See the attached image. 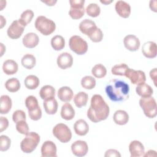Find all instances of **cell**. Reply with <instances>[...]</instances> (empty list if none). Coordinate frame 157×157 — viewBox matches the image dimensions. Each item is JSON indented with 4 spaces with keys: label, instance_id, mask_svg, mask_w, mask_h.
I'll list each match as a JSON object with an SVG mask.
<instances>
[{
    "label": "cell",
    "instance_id": "1",
    "mask_svg": "<svg viewBox=\"0 0 157 157\" xmlns=\"http://www.w3.org/2000/svg\"><path fill=\"white\" fill-rule=\"evenodd\" d=\"M109 107L100 94L91 97V105L87 111V117L93 123H98L107 119L109 115Z\"/></svg>",
    "mask_w": 157,
    "mask_h": 157
},
{
    "label": "cell",
    "instance_id": "2",
    "mask_svg": "<svg viewBox=\"0 0 157 157\" xmlns=\"http://www.w3.org/2000/svg\"><path fill=\"white\" fill-rule=\"evenodd\" d=\"M105 91L109 98L113 102H122L129 98V85L119 79L110 80L105 86Z\"/></svg>",
    "mask_w": 157,
    "mask_h": 157
},
{
    "label": "cell",
    "instance_id": "3",
    "mask_svg": "<svg viewBox=\"0 0 157 157\" xmlns=\"http://www.w3.org/2000/svg\"><path fill=\"white\" fill-rule=\"evenodd\" d=\"M34 25L36 29L44 36L50 35L56 29L55 23L42 15L37 17Z\"/></svg>",
    "mask_w": 157,
    "mask_h": 157
},
{
    "label": "cell",
    "instance_id": "4",
    "mask_svg": "<svg viewBox=\"0 0 157 157\" xmlns=\"http://www.w3.org/2000/svg\"><path fill=\"white\" fill-rule=\"evenodd\" d=\"M40 142L39 135L35 132H29L20 143V148L25 153H32Z\"/></svg>",
    "mask_w": 157,
    "mask_h": 157
},
{
    "label": "cell",
    "instance_id": "5",
    "mask_svg": "<svg viewBox=\"0 0 157 157\" xmlns=\"http://www.w3.org/2000/svg\"><path fill=\"white\" fill-rule=\"evenodd\" d=\"M139 105L146 117L153 118L157 114V107L155 99L151 97L142 98L139 100Z\"/></svg>",
    "mask_w": 157,
    "mask_h": 157
},
{
    "label": "cell",
    "instance_id": "6",
    "mask_svg": "<svg viewBox=\"0 0 157 157\" xmlns=\"http://www.w3.org/2000/svg\"><path fill=\"white\" fill-rule=\"evenodd\" d=\"M70 49L78 55L85 54L88 50V44L79 36H72L69 41Z\"/></svg>",
    "mask_w": 157,
    "mask_h": 157
},
{
    "label": "cell",
    "instance_id": "7",
    "mask_svg": "<svg viewBox=\"0 0 157 157\" xmlns=\"http://www.w3.org/2000/svg\"><path fill=\"white\" fill-rule=\"evenodd\" d=\"M53 136L62 143L69 142L72 138V132L69 127L64 123H58L53 128Z\"/></svg>",
    "mask_w": 157,
    "mask_h": 157
},
{
    "label": "cell",
    "instance_id": "8",
    "mask_svg": "<svg viewBox=\"0 0 157 157\" xmlns=\"http://www.w3.org/2000/svg\"><path fill=\"white\" fill-rule=\"evenodd\" d=\"M85 0H70L69 3L71 8L69 11V15L74 20L81 18L85 14L84 4Z\"/></svg>",
    "mask_w": 157,
    "mask_h": 157
},
{
    "label": "cell",
    "instance_id": "9",
    "mask_svg": "<svg viewBox=\"0 0 157 157\" xmlns=\"http://www.w3.org/2000/svg\"><path fill=\"white\" fill-rule=\"evenodd\" d=\"M124 76L129 78L132 84L137 85L145 83L146 81L145 72L140 70L136 71L133 69L128 68L126 71Z\"/></svg>",
    "mask_w": 157,
    "mask_h": 157
},
{
    "label": "cell",
    "instance_id": "10",
    "mask_svg": "<svg viewBox=\"0 0 157 157\" xmlns=\"http://www.w3.org/2000/svg\"><path fill=\"white\" fill-rule=\"evenodd\" d=\"M25 26H23L18 20L13 21L7 29V36L12 39H18L24 31Z\"/></svg>",
    "mask_w": 157,
    "mask_h": 157
},
{
    "label": "cell",
    "instance_id": "11",
    "mask_svg": "<svg viewBox=\"0 0 157 157\" xmlns=\"http://www.w3.org/2000/svg\"><path fill=\"white\" fill-rule=\"evenodd\" d=\"M71 151L76 156H83L86 155L88 151L87 143L83 140H77L72 144Z\"/></svg>",
    "mask_w": 157,
    "mask_h": 157
},
{
    "label": "cell",
    "instance_id": "12",
    "mask_svg": "<svg viewBox=\"0 0 157 157\" xmlns=\"http://www.w3.org/2000/svg\"><path fill=\"white\" fill-rule=\"evenodd\" d=\"M123 44L125 48L131 52L137 51L140 45L139 38L132 34L126 36L123 39Z\"/></svg>",
    "mask_w": 157,
    "mask_h": 157
},
{
    "label": "cell",
    "instance_id": "13",
    "mask_svg": "<svg viewBox=\"0 0 157 157\" xmlns=\"http://www.w3.org/2000/svg\"><path fill=\"white\" fill-rule=\"evenodd\" d=\"M41 155L43 157H56V146L50 140L45 141L41 147Z\"/></svg>",
    "mask_w": 157,
    "mask_h": 157
},
{
    "label": "cell",
    "instance_id": "14",
    "mask_svg": "<svg viewBox=\"0 0 157 157\" xmlns=\"http://www.w3.org/2000/svg\"><path fill=\"white\" fill-rule=\"evenodd\" d=\"M142 52L144 56L147 58H154L157 54L156 44L153 41L145 42L142 47Z\"/></svg>",
    "mask_w": 157,
    "mask_h": 157
},
{
    "label": "cell",
    "instance_id": "15",
    "mask_svg": "<svg viewBox=\"0 0 157 157\" xmlns=\"http://www.w3.org/2000/svg\"><path fill=\"white\" fill-rule=\"evenodd\" d=\"M57 65L62 69H66L71 67L73 64V58L72 55L67 52L61 53L57 58Z\"/></svg>",
    "mask_w": 157,
    "mask_h": 157
},
{
    "label": "cell",
    "instance_id": "16",
    "mask_svg": "<svg viewBox=\"0 0 157 157\" xmlns=\"http://www.w3.org/2000/svg\"><path fill=\"white\" fill-rule=\"evenodd\" d=\"M115 8L118 15L122 18H127L131 14L130 5L124 1H117Z\"/></svg>",
    "mask_w": 157,
    "mask_h": 157
},
{
    "label": "cell",
    "instance_id": "17",
    "mask_svg": "<svg viewBox=\"0 0 157 157\" xmlns=\"http://www.w3.org/2000/svg\"><path fill=\"white\" fill-rule=\"evenodd\" d=\"M129 150L131 157H140L144 156L145 148L144 145L139 140L132 141L129 145Z\"/></svg>",
    "mask_w": 157,
    "mask_h": 157
},
{
    "label": "cell",
    "instance_id": "18",
    "mask_svg": "<svg viewBox=\"0 0 157 157\" xmlns=\"http://www.w3.org/2000/svg\"><path fill=\"white\" fill-rule=\"evenodd\" d=\"M22 42L25 47L28 48H33L38 45L39 38L36 33H28L25 35Z\"/></svg>",
    "mask_w": 157,
    "mask_h": 157
},
{
    "label": "cell",
    "instance_id": "19",
    "mask_svg": "<svg viewBox=\"0 0 157 157\" xmlns=\"http://www.w3.org/2000/svg\"><path fill=\"white\" fill-rule=\"evenodd\" d=\"M75 132L80 136H85L89 131V126L86 121L83 119L77 120L74 124Z\"/></svg>",
    "mask_w": 157,
    "mask_h": 157
},
{
    "label": "cell",
    "instance_id": "20",
    "mask_svg": "<svg viewBox=\"0 0 157 157\" xmlns=\"http://www.w3.org/2000/svg\"><path fill=\"white\" fill-rule=\"evenodd\" d=\"M74 96L72 89L69 86H62L58 91V97L63 102H69Z\"/></svg>",
    "mask_w": 157,
    "mask_h": 157
},
{
    "label": "cell",
    "instance_id": "21",
    "mask_svg": "<svg viewBox=\"0 0 157 157\" xmlns=\"http://www.w3.org/2000/svg\"><path fill=\"white\" fill-rule=\"evenodd\" d=\"M136 93L142 98H147L151 96L153 93L152 88L148 84L142 83L137 85L136 88Z\"/></svg>",
    "mask_w": 157,
    "mask_h": 157
},
{
    "label": "cell",
    "instance_id": "22",
    "mask_svg": "<svg viewBox=\"0 0 157 157\" xmlns=\"http://www.w3.org/2000/svg\"><path fill=\"white\" fill-rule=\"evenodd\" d=\"M18 66L16 61L12 59L6 60L2 65L3 72L7 75H13L18 71Z\"/></svg>",
    "mask_w": 157,
    "mask_h": 157
},
{
    "label": "cell",
    "instance_id": "23",
    "mask_svg": "<svg viewBox=\"0 0 157 157\" xmlns=\"http://www.w3.org/2000/svg\"><path fill=\"white\" fill-rule=\"evenodd\" d=\"M43 106L45 112L48 115H54L58 110V104L57 101L54 98L44 100Z\"/></svg>",
    "mask_w": 157,
    "mask_h": 157
},
{
    "label": "cell",
    "instance_id": "24",
    "mask_svg": "<svg viewBox=\"0 0 157 157\" xmlns=\"http://www.w3.org/2000/svg\"><path fill=\"white\" fill-rule=\"evenodd\" d=\"M75 116V110L72 105L68 102L64 104L61 110V117L66 120H71Z\"/></svg>",
    "mask_w": 157,
    "mask_h": 157
},
{
    "label": "cell",
    "instance_id": "25",
    "mask_svg": "<svg viewBox=\"0 0 157 157\" xmlns=\"http://www.w3.org/2000/svg\"><path fill=\"white\" fill-rule=\"evenodd\" d=\"M113 119L117 124L124 125L128 122L129 115L126 111L123 110H118L114 113Z\"/></svg>",
    "mask_w": 157,
    "mask_h": 157
},
{
    "label": "cell",
    "instance_id": "26",
    "mask_svg": "<svg viewBox=\"0 0 157 157\" xmlns=\"http://www.w3.org/2000/svg\"><path fill=\"white\" fill-rule=\"evenodd\" d=\"M86 36H88L93 42H99L103 39V33L100 28L96 26V25L88 31Z\"/></svg>",
    "mask_w": 157,
    "mask_h": 157
},
{
    "label": "cell",
    "instance_id": "27",
    "mask_svg": "<svg viewBox=\"0 0 157 157\" xmlns=\"http://www.w3.org/2000/svg\"><path fill=\"white\" fill-rule=\"evenodd\" d=\"M12 102L11 98L7 95H2L1 96L0 113L1 114H7L12 108Z\"/></svg>",
    "mask_w": 157,
    "mask_h": 157
},
{
    "label": "cell",
    "instance_id": "28",
    "mask_svg": "<svg viewBox=\"0 0 157 157\" xmlns=\"http://www.w3.org/2000/svg\"><path fill=\"white\" fill-rule=\"evenodd\" d=\"M39 95L40 98L44 100L54 98L55 96V89L51 85H45L41 88Z\"/></svg>",
    "mask_w": 157,
    "mask_h": 157
},
{
    "label": "cell",
    "instance_id": "29",
    "mask_svg": "<svg viewBox=\"0 0 157 157\" xmlns=\"http://www.w3.org/2000/svg\"><path fill=\"white\" fill-rule=\"evenodd\" d=\"M88 99V95L83 91H80L76 94L74 98V102L78 108L85 106Z\"/></svg>",
    "mask_w": 157,
    "mask_h": 157
},
{
    "label": "cell",
    "instance_id": "30",
    "mask_svg": "<svg viewBox=\"0 0 157 157\" xmlns=\"http://www.w3.org/2000/svg\"><path fill=\"white\" fill-rule=\"evenodd\" d=\"M25 85L29 90H34L38 87L40 83L39 78L34 75H28L24 81Z\"/></svg>",
    "mask_w": 157,
    "mask_h": 157
},
{
    "label": "cell",
    "instance_id": "31",
    "mask_svg": "<svg viewBox=\"0 0 157 157\" xmlns=\"http://www.w3.org/2000/svg\"><path fill=\"white\" fill-rule=\"evenodd\" d=\"M51 45L55 50H61L65 46V40L63 36L56 35L51 39Z\"/></svg>",
    "mask_w": 157,
    "mask_h": 157
},
{
    "label": "cell",
    "instance_id": "32",
    "mask_svg": "<svg viewBox=\"0 0 157 157\" xmlns=\"http://www.w3.org/2000/svg\"><path fill=\"white\" fill-rule=\"evenodd\" d=\"M21 63L24 67L28 69H31L35 66L36 59L34 55L31 54H26L21 58Z\"/></svg>",
    "mask_w": 157,
    "mask_h": 157
},
{
    "label": "cell",
    "instance_id": "33",
    "mask_svg": "<svg viewBox=\"0 0 157 157\" xmlns=\"http://www.w3.org/2000/svg\"><path fill=\"white\" fill-rule=\"evenodd\" d=\"M20 81L17 78H11L8 79L6 83L5 87L7 91L11 93H15L18 91L20 88Z\"/></svg>",
    "mask_w": 157,
    "mask_h": 157
},
{
    "label": "cell",
    "instance_id": "34",
    "mask_svg": "<svg viewBox=\"0 0 157 157\" xmlns=\"http://www.w3.org/2000/svg\"><path fill=\"white\" fill-rule=\"evenodd\" d=\"M33 17H34L33 11L30 9H27L21 14L20 18L18 20V21L23 26L25 27L28 24H29L31 21Z\"/></svg>",
    "mask_w": 157,
    "mask_h": 157
},
{
    "label": "cell",
    "instance_id": "35",
    "mask_svg": "<svg viewBox=\"0 0 157 157\" xmlns=\"http://www.w3.org/2000/svg\"><path fill=\"white\" fill-rule=\"evenodd\" d=\"M91 73L96 78H101L105 76L107 74V69L102 64H97L92 68Z\"/></svg>",
    "mask_w": 157,
    "mask_h": 157
},
{
    "label": "cell",
    "instance_id": "36",
    "mask_svg": "<svg viewBox=\"0 0 157 157\" xmlns=\"http://www.w3.org/2000/svg\"><path fill=\"white\" fill-rule=\"evenodd\" d=\"M96 82L94 77L86 75L83 77L81 80V85L82 87L86 90H91L96 86Z\"/></svg>",
    "mask_w": 157,
    "mask_h": 157
},
{
    "label": "cell",
    "instance_id": "37",
    "mask_svg": "<svg viewBox=\"0 0 157 157\" xmlns=\"http://www.w3.org/2000/svg\"><path fill=\"white\" fill-rule=\"evenodd\" d=\"M86 12L88 15L91 17H97L101 12L100 7L96 3H91L86 8Z\"/></svg>",
    "mask_w": 157,
    "mask_h": 157
},
{
    "label": "cell",
    "instance_id": "38",
    "mask_svg": "<svg viewBox=\"0 0 157 157\" xmlns=\"http://www.w3.org/2000/svg\"><path fill=\"white\" fill-rule=\"evenodd\" d=\"M94 26H96V23L90 19H85L80 23L79 29L83 34L86 35L88 31Z\"/></svg>",
    "mask_w": 157,
    "mask_h": 157
},
{
    "label": "cell",
    "instance_id": "39",
    "mask_svg": "<svg viewBox=\"0 0 157 157\" xmlns=\"http://www.w3.org/2000/svg\"><path fill=\"white\" fill-rule=\"evenodd\" d=\"M25 105L29 111H32L39 107L37 99L34 96H29L25 99Z\"/></svg>",
    "mask_w": 157,
    "mask_h": 157
},
{
    "label": "cell",
    "instance_id": "40",
    "mask_svg": "<svg viewBox=\"0 0 157 157\" xmlns=\"http://www.w3.org/2000/svg\"><path fill=\"white\" fill-rule=\"evenodd\" d=\"M127 64L124 63H120L119 64H116L112 67L111 69L112 74L115 75H124L126 70L128 69Z\"/></svg>",
    "mask_w": 157,
    "mask_h": 157
},
{
    "label": "cell",
    "instance_id": "41",
    "mask_svg": "<svg viewBox=\"0 0 157 157\" xmlns=\"http://www.w3.org/2000/svg\"><path fill=\"white\" fill-rule=\"evenodd\" d=\"M10 144L11 140L8 136L5 135H1L0 136V150L1 151H5L9 150Z\"/></svg>",
    "mask_w": 157,
    "mask_h": 157
},
{
    "label": "cell",
    "instance_id": "42",
    "mask_svg": "<svg viewBox=\"0 0 157 157\" xmlns=\"http://www.w3.org/2000/svg\"><path fill=\"white\" fill-rule=\"evenodd\" d=\"M16 129L17 131L21 134L26 135L29 133V126L26 120L20 121L16 123Z\"/></svg>",
    "mask_w": 157,
    "mask_h": 157
},
{
    "label": "cell",
    "instance_id": "43",
    "mask_svg": "<svg viewBox=\"0 0 157 157\" xmlns=\"http://www.w3.org/2000/svg\"><path fill=\"white\" fill-rule=\"evenodd\" d=\"M26 113L22 110H15L12 115V120L14 123H17L20 121L26 120Z\"/></svg>",
    "mask_w": 157,
    "mask_h": 157
},
{
    "label": "cell",
    "instance_id": "44",
    "mask_svg": "<svg viewBox=\"0 0 157 157\" xmlns=\"http://www.w3.org/2000/svg\"><path fill=\"white\" fill-rule=\"evenodd\" d=\"M28 115H29V118L32 120H34V121L39 120L42 117V110H41L40 107H39L34 110L29 111Z\"/></svg>",
    "mask_w": 157,
    "mask_h": 157
},
{
    "label": "cell",
    "instance_id": "45",
    "mask_svg": "<svg viewBox=\"0 0 157 157\" xmlns=\"http://www.w3.org/2000/svg\"><path fill=\"white\" fill-rule=\"evenodd\" d=\"M0 118V131L2 132L8 128L9 121L6 117H1Z\"/></svg>",
    "mask_w": 157,
    "mask_h": 157
},
{
    "label": "cell",
    "instance_id": "46",
    "mask_svg": "<svg viewBox=\"0 0 157 157\" xmlns=\"http://www.w3.org/2000/svg\"><path fill=\"white\" fill-rule=\"evenodd\" d=\"M105 157H120L121 155L119 153V151L115 149H109L105 151V153L104 155Z\"/></svg>",
    "mask_w": 157,
    "mask_h": 157
},
{
    "label": "cell",
    "instance_id": "47",
    "mask_svg": "<svg viewBox=\"0 0 157 157\" xmlns=\"http://www.w3.org/2000/svg\"><path fill=\"white\" fill-rule=\"evenodd\" d=\"M150 76L151 80L153 81V83L155 86H156V68H154L150 72Z\"/></svg>",
    "mask_w": 157,
    "mask_h": 157
},
{
    "label": "cell",
    "instance_id": "48",
    "mask_svg": "<svg viewBox=\"0 0 157 157\" xmlns=\"http://www.w3.org/2000/svg\"><path fill=\"white\" fill-rule=\"evenodd\" d=\"M156 1H150V8L151 10L155 12H156Z\"/></svg>",
    "mask_w": 157,
    "mask_h": 157
},
{
    "label": "cell",
    "instance_id": "49",
    "mask_svg": "<svg viewBox=\"0 0 157 157\" xmlns=\"http://www.w3.org/2000/svg\"><path fill=\"white\" fill-rule=\"evenodd\" d=\"M156 151L152 150H150L145 154H144V156H156Z\"/></svg>",
    "mask_w": 157,
    "mask_h": 157
},
{
    "label": "cell",
    "instance_id": "50",
    "mask_svg": "<svg viewBox=\"0 0 157 157\" xmlns=\"http://www.w3.org/2000/svg\"><path fill=\"white\" fill-rule=\"evenodd\" d=\"M42 2H44L45 4H46L47 6H53L55 4V3L57 2V1H42Z\"/></svg>",
    "mask_w": 157,
    "mask_h": 157
},
{
    "label": "cell",
    "instance_id": "51",
    "mask_svg": "<svg viewBox=\"0 0 157 157\" xmlns=\"http://www.w3.org/2000/svg\"><path fill=\"white\" fill-rule=\"evenodd\" d=\"M6 19L2 15H1V28H2L3 26L6 25Z\"/></svg>",
    "mask_w": 157,
    "mask_h": 157
},
{
    "label": "cell",
    "instance_id": "52",
    "mask_svg": "<svg viewBox=\"0 0 157 157\" xmlns=\"http://www.w3.org/2000/svg\"><path fill=\"white\" fill-rule=\"evenodd\" d=\"M1 56H2L4 53V52H6V47L3 45L2 43H1Z\"/></svg>",
    "mask_w": 157,
    "mask_h": 157
},
{
    "label": "cell",
    "instance_id": "53",
    "mask_svg": "<svg viewBox=\"0 0 157 157\" xmlns=\"http://www.w3.org/2000/svg\"><path fill=\"white\" fill-rule=\"evenodd\" d=\"M112 2V1H101V2L102 3V4H109L110 3H111Z\"/></svg>",
    "mask_w": 157,
    "mask_h": 157
}]
</instances>
